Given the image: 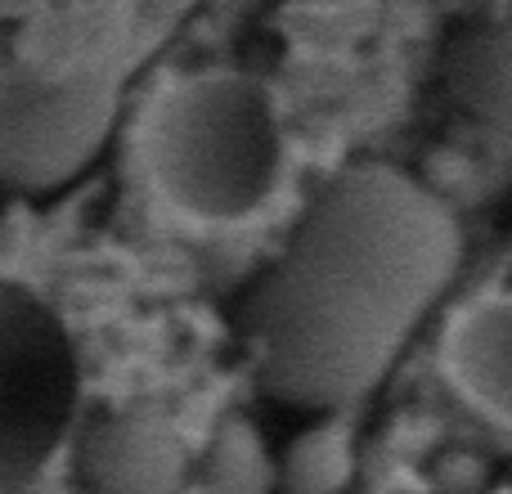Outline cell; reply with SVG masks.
Instances as JSON below:
<instances>
[{
	"mask_svg": "<svg viewBox=\"0 0 512 494\" xmlns=\"http://www.w3.org/2000/svg\"><path fill=\"white\" fill-rule=\"evenodd\" d=\"M459 261V221L409 171L360 162L328 180L234 306L265 396L310 414L373 396Z\"/></svg>",
	"mask_w": 512,
	"mask_h": 494,
	"instance_id": "1",
	"label": "cell"
},
{
	"mask_svg": "<svg viewBox=\"0 0 512 494\" xmlns=\"http://www.w3.org/2000/svg\"><path fill=\"white\" fill-rule=\"evenodd\" d=\"M144 171L158 198L198 225H239L283 180V126L261 81L239 72L180 77L144 117Z\"/></svg>",
	"mask_w": 512,
	"mask_h": 494,
	"instance_id": "2",
	"label": "cell"
},
{
	"mask_svg": "<svg viewBox=\"0 0 512 494\" xmlns=\"http://www.w3.org/2000/svg\"><path fill=\"white\" fill-rule=\"evenodd\" d=\"M81 364L63 319L0 274V490L27 486L63 450L77 418Z\"/></svg>",
	"mask_w": 512,
	"mask_h": 494,
	"instance_id": "3",
	"label": "cell"
},
{
	"mask_svg": "<svg viewBox=\"0 0 512 494\" xmlns=\"http://www.w3.org/2000/svg\"><path fill=\"white\" fill-rule=\"evenodd\" d=\"M185 477V441L153 405L108 409L81 432L77 481L95 494H162L185 486Z\"/></svg>",
	"mask_w": 512,
	"mask_h": 494,
	"instance_id": "4",
	"label": "cell"
},
{
	"mask_svg": "<svg viewBox=\"0 0 512 494\" xmlns=\"http://www.w3.org/2000/svg\"><path fill=\"white\" fill-rule=\"evenodd\" d=\"M441 369L450 387L508 432L512 423V306L508 297H477L450 319L441 337Z\"/></svg>",
	"mask_w": 512,
	"mask_h": 494,
	"instance_id": "5",
	"label": "cell"
},
{
	"mask_svg": "<svg viewBox=\"0 0 512 494\" xmlns=\"http://www.w3.org/2000/svg\"><path fill=\"white\" fill-rule=\"evenodd\" d=\"M441 86L450 104L477 126L504 135L512 117V41L499 18L454 27L441 50Z\"/></svg>",
	"mask_w": 512,
	"mask_h": 494,
	"instance_id": "6",
	"label": "cell"
},
{
	"mask_svg": "<svg viewBox=\"0 0 512 494\" xmlns=\"http://www.w3.org/2000/svg\"><path fill=\"white\" fill-rule=\"evenodd\" d=\"M351 468H355L351 427L342 418H324V423L292 436L288 450L274 459V490H292V494L346 490L351 486Z\"/></svg>",
	"mask_w": 512,
	"mask_h": 494,
	"instance_id": "7",
	"label": "cell"
},
{
	"mask_svg": "<svg viewBox=\"0 0 512 494\" xmlns=\"http://www.w3.org/2000/svg\"><path fill=\"white\" fill-rule=\"evenodd\" d=\"M203 490H270L274 486V459L265 450L261 432L243 414L221 418L212 432L203 459H198V477H185Z\"/></svg>",
	"mask_w": 512,
	"mask_h": 494,
	"instance_id": "8",
	"label": "cell"
}]
</instances>
